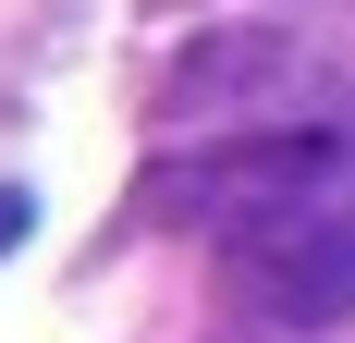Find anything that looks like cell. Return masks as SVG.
<instances>
[{
	"label": "cell",
	"mask_w": 355,
	"mask_h": 343,
	"mask_svg": "<svg viewBox=\"0 0 355 343\" xmlns=\"http://www.w3.org/2000/svg\"><path fill=\"white\" fill-rule=\"evenodd\" d=\"M12 245H25V196H0V258H12Z\"/></svg>",
	"instance_id": "cell-2"
},
{
	"label": "cell",
	"mask_w": 355,
	"mask_h": 343,
	"mask_svg": "<svg viewBox=\"0 0 355 343\" xmlns=\"http://www.w3.org/2000/svg\"><path fill=\"white\" fill-rule=\"evenodd\" d=\"M233 294H245L270 331H331V319H355V172L343 184H306V196L257 208V221H233Z\"/></svg>",
	"instance_id": "cell-1"
}]
</instances>
